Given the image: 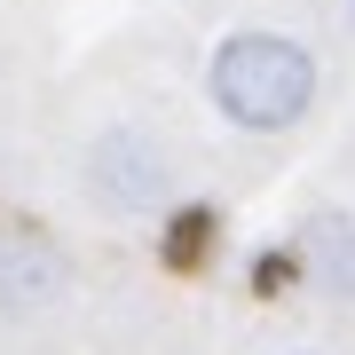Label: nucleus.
Here are the masks:
<instances>
[{
    "instance_id": "f257e3e1",
    "label": "nucleus",
    "mask_w": 355,
    "mask_h": 355,
    "mask_svg": "<svg viewBox=\"0 0 355 355\" xmlns=\"http://www.w3.org/2000/svg\"><path fill=\"white\" fill-rule=\"evenodd\" d=\"M316 95H324V64L292 32L245 24V32H221L205 55V103L237 135H292L316 111Z\"/></svg>"
},
{
    "instance_id": "f03ea898",
    "label": "nucleus",
    "mask_w": 355,
    "mask_h": 355,
    "mask_svg": "<svg viewBox=\"0 0 355 355\" xmlns=\"http://www.w3.org/2000/svg\"><path fill=\"white\" fill-rule=\"evenodd\" d=\"M79 198L95 205V214L111 221H174L182 205V166L166 150L158 127H142V119H111V127H95L79 142Z\"/></svg>"
},
{
    "instance_id": "7ed1b4c3",
    "label": "nucleus",
    "mask_w": 355,
    "mask_h": 355,
    "mask_svg": "<svg viewBox=\"0 0 355 355\" xmlns=\"http://www.w3.org/2000/svg\"><path fill=\"white\" fill-rule=\"evenodd\" d=\"M71 261L64 245L24 237V229H0V324H48L71 308Z\"/></svg>"
},
{
    "instance_id": "20e7f679",
    "label": "nucleus",
    "mask_w": 355,
    "mask_h": 355,
    "mask_svg": "<svg viewBox=\"0 0 355 355\" xmlns=\"http://www.w3.org/2000/svg\"><path fill=\"white\" fill-rule=\"evenodd\" d=\"M292 268L331 300H355V205H308L292 221Z\"/></svg>"
},
{
    "instance_id": "39448f33",
    "label": "nucleus",
    "mask_w": 355,
    "mask_h": 355,
    "mask_svg": "<svg viewBox=\"0 0 355 355\" xmlns=\"http://www.w3.org/2000/svg\"><path fill=\"white\" fill-rule=\"evenodd\" d=\"M292 355H316V347H292Z\"/></svg>"
},
{
    "instance_id": "423d86ee",
    "label": "nucleus",
    "mask_w": 355,
    "mask_h": 355,
    "mask_svg": "<svg viewBox=\"0 0 355 355\" xmlns=\"http://www.w3.org/2000/svg\"><path fill=\"white\" fill-rule=\"evenodd\" d=\"M347 8H355V0H347Z\"/></svg>"
}]
</instances>
